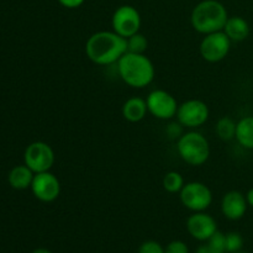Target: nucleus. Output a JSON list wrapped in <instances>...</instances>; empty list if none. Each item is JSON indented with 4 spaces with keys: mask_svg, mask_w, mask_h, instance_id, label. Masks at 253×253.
<instances>
[{
    "mask_svg": "<svg viewBox=\"0 0 253 253\" xmlns=\"http://www.w3.org/2000/svg\"><path fill=\"white\" fill-rule=\"evenodd\" d=\"M127 52L125 37L114 31H98L91 35L85 43V54L98 66H110Z\"/></svg>",
    "mask_w": 253,
    "mask_h": 253,
    "instance_id": "1",
    "label": "nucleus"
},
{
    "mask_svg": "<svg viewBox=\"0 0 253 253\" xmlns=\"http://www.w3.org/2000/svg\"><path fill=\"white\" fill-rule=\"evenodd\" d=\"M118 72L124 83L131 88L142 89L150 85L156 76L152 61L145 53L126 52L118 62Z\"/></svg>",
    "mask_w": 253,
    "mask_h": 253,
    "instance_id": "2",
    "label": "nucleus"
},
{
    "mask_svg": "<svg viewBox=\"0 0 253 253\" xmlns=\"http://www.w3.org/2000/svg\"><path fill=\"white\" fill-rule=\"evenodd\" d=\"M227 19L226 7L217 0H203L195 5L190 15L193 29L202 35L222 31Z\"/></svg>",
    "mask_w": 253,
    "mask_h": 253,
    "instance_id": "3",
    "label": "nucleus"
},
{
    "mask_svg": "<svg viewBox=\"0 0 253 253\" xmlns=\"http://www.w3.org/2000/svg\"><path fill=\"white\" fill-rule=\"evenodd\" d=\"M177 151L187 165L194 167L203 166L210 157L209 141L198 131L183 133L177 140Z\"/></svg>",
    "mask_w": 253,
    "mask_h": 253,
    "instance_id": "4",
    "label": "nucleus"
},
{
    "mask_svg": "<svg viewBox=\"0 0 253 253\" xmlns=\"http://www.w3.org/2000/svg\"><path fill=\"white\" fill-rule=\"evenodd\" d=\"M180 203L193 212L205 211L212 203V193L207 184L202 182L185 183L179 193Z\"/></svg>",
    "mask_w": 253,
    "mask_h": 253,
    "instance_id": "5",
    "label": "nucleus"
},
{
    "mask_svg": "<svg viewBox=\"0 0 253 253\" xmlns=\"http://www.w3.org/2000/svg\"><path fill=\"white\" fill-rule=\"evenodd\" d=\"M54 151L48 143L43 141H35L30 143L24 152V162L32 172H48L54 165Z\"/></svg>",
    "mask_w": 253,
    "mask_h": 253,
    "instance_id": "6",
    "label": "nucleus"
},
{
    "mask_svg": "<svg viewBox=\"0 0 253 253\" xmlns=\"http://www.w3.org/2000/svg\"><path fill=\"white\" fill-rule=\"evenodd\" d=\"M231 49V40L224 31L204 35L199 46L203 59L209 63H217L225 59Z\"/></svg>",
    "mask_w": 253,
    "mask_h": 253,
    "instance_id": "7",
    "label": "nucleus"
},
{
    "mask_svg": "<svg viewBox=\"0 0 253 253\" xmlns=\"http://www.w3.org/2000/svg\"><path fill=\"white\" fill-rule=\"evenodd\" d=\"M210 115L209 106L199 99H189L178 106V123L187 128H198L204 125Z\"/></svg>",
    "mask_w": 253,
    "mask_h": 253,
    "instance_id": "8",
    "label": "nucleus"
},
{
    "mask_svg": "<svg viewBox=\"0 0 253 253\" xmlns=\"http://www.w3.org/2000/svg\"><path fill=\"white\" fill-rule=\"evenodd\" d=\"M141 22L140 12L132 5H121L114 11L111 17L113 31L125 39L140 32Z\"/></svg>",
    "mask_w": 253,
    "mask_h": 253,
    "instance_id": "9",
    "label": "nucleus"
},
{
    "mask_svg": "<svg viewBox=\"0 0 253 253\" xmlns=\"http://www.w3.org/2000/svg\"><path fill=\"white\" fill-rule=\"evenodd\" d=\"M148 113L160 120H170L175 118L179 104L177 99L163 89H155L146 98Z\"/></svg>",
    "mask_w": 253,
    "mask_h": 253,
    "instance_id": "10",
    "label": "nucleus"
},
{
    "mask_svg": "<svg viewBox=\"0 0 253 253\" xmlns=\"http://www.w3.org/2000/svg\"><path fill=\"white\" fill-rule=\"evenodd\" d=\"M30 189L37 200L42 203H52L58 199L61 194V182L49 170L36 173Z\"/></svg>",
    "mask_w": 253,
    "mask_h": 253,
    "instance_id": "11",
    "label": "nucleus"
},
{
    "mask_svg": "<svg viewBox=\"0 0 253 253\" xmlns=\"http://www.w3.org/2000/svg\"><path fill=\"white\" fill-rule=\"evenodd\" d=\"M187 230L197 241H208L217 231L216 220L205 211L193 212L187 220Z\"/></svg>",
    "mask_w": 253,
    "mask_h": 253,
    "instance_id": "12",
    "label": "nucleus"
},
{
    "mask_svg": "<svg viewBox=\"0 0 253 253\" xmlns=\"http://www.w3.org/2000/svg\"><path fill=\"white\" fill-rule=\"evenodd\" d=\"M246 195L239 190H230L221 199V212L226 219L237 221L242 219L247 211Z\"/></svg>",
    "mask_w": 253,
    "mask_h": 253,
    "instance_id": "13",
    "label": "nucleus"
},
{
    "mask_svg": "<svg viewBox=\"0 0 253 253\" xmlns=\"http://www.w3.org/2000/svg\"><path fill=\"white\" fill-rule=\"evenodd\" d=\"M148 114L146 99L140 96H132L127 99L123 105V116L128 123H140Z\"/></svg>",
    "mask_w": 253,
    "mask_h": 253,
    "instance_id": "14",
    "label": "nucleus"
},
{
    "mask_svg": "<svg viewBox=\"0 0 253 253\" xmlns=\"http://www.w3.org/2000/svg\"><path fill=\"white\" fill-rule=\"evenodd\" d=\"M222 31L231 40V42L245 41L250 36L251 27L246 19L241 16H229Z\"/></svg>",
    "mask_w": 253,
    "mask_h": 253,
    "instance_id": "15",
    "label": "nucleus"
},
{
    "mask_svg": "<svg viewBox=\"0 0 253 253\" xmlns=\"http://www.w3.org/2000/svg\"><path fill=\"white\" fill-rule=\"evenodd\" d=\"M34 177L35 173L24 163L21 166H16L10 170L9 175H7V182L12 189L25 190L31 188Z\"/></svg>",
    "mask_w": 253,
    "mask_h": 253,
    "instance_id": "16",
    "label": "nucleus"
},
{
    "mask_svg": "<svg viewBox=\"0 0 253 253\" xmlns=\"http://www.w3.org/2000/svg\"><path fill=\"white\" fill-rule=\"evenodd\" d=\"M236 141L246 150H253V116H245L237 121Z\"/></svg>",
    "mask_w": 253,
    "mask_h": 253,
    "instance_id": "17",
    "label": "nucleus"
},
{
    "mask_svg": "<svg viewBox=\"0 0 253 253\" xmlns=\"http://www.w3.org/2000/svg\"><path fill=\"white\" fill-rule=\"evenodd\" d=\"M236 125L237 123L231 119L230 116H222L217 120L216 126H215V131L220 140L229 142V141L234 140L236 137Z\"/></svg>",
    "mask_w": 253,
    "mask_h": 253,
    "instance_id": "18",
    "label": "nucleus"
},
{
    "mask_svg": "<svg viewBox=\"0 0 253 253\" xmlns=\"http://www.w3.org/2000/svg\"><path fill=\"white\" fill-rule=\"evenodd\" d=\"M184 178L180 173L175 172V170H172V172H168L167 174L163 177L162 185L163 189L167 193H170V194H177V193H180V190L184 187Z\"/></svg>",
    "mask_w": 253,
    "mask_h": 253,
    "instance_id": "19",
    "label": "nucleus"
},
{
    "mask_svg": "<svg viewBox=\"0 0 253 253\" xmlns=\"http://www.w3.org/2000/svg\"><path fill=\"white\" fill-rule=\"evenodd\" d=\"M126 42H127V52L131 53H145L146 49L148 48L147 39L140 32L127 37Z\"/></svg>",
    "mask_w": 253,
    "mask_h": 253,
    "instance_id": "20",
    "label": "nucleus"
},
{
    "mask_svg": "<svg viewBox=\"0 0 253 253\" xmlns=\"http://www.w3.org/2000/svg\"><path fill=\"white\" fill-rule=\"evenodd\" d=\"M244 247V237L239 232H229L226 234V252H240Z\"/></svg>",
    "mask_w": 253,
    "mask_h": 253,
    "instance_id": "21",
    "label": "nucleus"
},
{
    "mask_svg": "<svg viewBox=\"0 0 253 253\" xmlns=\"http://www.w3.org/2000/svg\"><path fill=\"white\" fill-rule=\"evenodd\" d=\"M208 245L211 246L212 249L217 250V251L226 252V235L217 230V231L208 240Z\"/></svg>",
    "mask_w": 253,
    "mask_h": 253,
    "instance_id": "22",
    "label": "nucleus"
},
{
    "mask_svg": "<svg viewBox=\"0 0 253 253\" xmlns=\"http://www.w3.org/2000/svg\"><path fill=\"white\" fill-rule=\"evenodd\" d=\"M138 253H165V247H162L160 242L148 240L141 244Z\"/></svg>",
    "mask_w": 253,
    "mask_h": 253,
    "instance_id": "23",
    "label": "nucleus"
},
{
    "mask_svg": "<svg viewBox=\"0 0 253 253\" xmlns=\"http://www.w3.org/2000/svg\"><path fill=\"white\" fill-rule=\"evenodd\" d=\"M165 253H189V247L180 240H174L165 247Z\"/></svg>",
    "mask_w": 253,
    "mask_h": 253,
    "instance_id": "24",
    "label": "nucleus"
},
{
    "mask_svg": "<svg viewBox=\"0 0 253 253\" xmlns=\"http://www.w3.org/2000/svg\"><path fill=\"white\" fill-rule=\"evenodd\" d=\"M166 132H167L168 137H169L170 140H178V138L184 133L183 132V126L180 125L179 123L169 124V125L167 126V128H166Z\"/></svg>",
    "mask_w": 253,
    "mask_h": 253,
    "instance_id": "25",
    "label": "nucleus"
},
{
    "mask_svg": "<svg viewBox=\"0 0 253 253\" xmlns=\"http://www.w3.org/2000/svg\"><path fill=\"white\" fill-rule=\"evenodd\" d=\"M57 1L67 9H77V7L82 6L85 0H57Z\"/></svg>",
    "mask_w": 253,
    "mask_h": 253,
    "instance_id": "26",
    "label": "nucleus"
},
{
    "mask_svg": "<svg viewBox=\"0 0 253 253\" xmlns=\"http://www.w3.org/2000/svg\"><path fill=\"white\" fill-rule=\"evenodd\" d=\"M195 253H226V252H221V251H217V250L212 249L211 246H209L208 244L205 245H202V246H199L197 249V251Z\"/></svg>",
    "mask_w": 253,
    "mask_h": 253,
    "instance_id": "27",
    "label": "nucleus"
},
{
    "mask_svg": "<svg viewBox=\"0 0 253 253\" xmlns=\"http://www.w3.org/2000/svg\"><path fill=\"white\" fill-rule=\"evenodd\" d=\"M246 200L249 207L253 208V188H251V189L246 193Z\"/></svg>",
    "mask_w": 253,
    "mask_h": 253,
    "instance_id": "28",
    "label": "nucleus"
},
{
    "mask_svg": "<svg viewBox=\"0 0 253 253\" xmlns=\"http://www.w3.org/2000/svg\"><path fill=\"white\" fill-rule=\"evenodd\" d=\"M31 253H52V252L49 251V250H47V249H43V247H40V249H36V250H34V251H32Z\"/></svg>",
    "mask_w": 253,
    "mask_h": 253,
    "instance_id": "29",
    "label": "nucleus"
},
{
    "mask_svg": "<svg viewBox=\"0 0 253 253\" xmlns=\"http://www.w3.org/2000/svg\"><path fill=\"white\" fill-rule=\"evenodd\" d=\"M236 253H245V252H241V251H240V252H236Z\"/></svg>",
    "mask_w": 253,
    "mask_h": 253,
    "instance_id": "30",
    "label": "nucleus"
}]
</instances>
